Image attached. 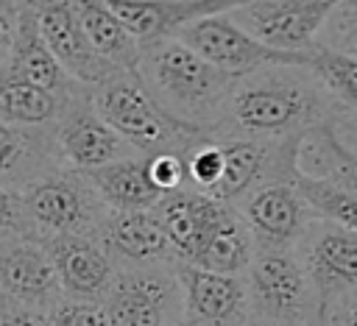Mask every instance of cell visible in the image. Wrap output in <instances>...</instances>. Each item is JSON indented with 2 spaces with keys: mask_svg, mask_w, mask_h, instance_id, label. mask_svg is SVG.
Returning a JSON list of instances; mask_svg holds the SVG:
<instances>
[{
  "mask_svg": "<svg viewBox=\"0 0 357 326\" xmlns=\"http://www.w3.org/2000/svg\"><path fill=\"white\" fill-rule=\"evenodd\" d=\"M226 209H229V203H220V201H215L204 192L187 189V187L167 192L156 203L153 212L170 240L176 262L192 265L198 259V254L204 251L212 228L218 226V220L223 217Z\"/></svg>",
  "mask_w": 357,
  "mask_h": 326,
  "instance_id": "17",
  "label": "cell"
},
{
  "mask_svg": "<svg viewBox=\"0 0 357 326\" xmlns=\"http://www.w3.org/2000/svg\"><path fill=\"white\" fill-rule=\"evenodd\" d=\"M137 78L162 111L201 134L215 128L237 86V75L212 67L178 39L148 45Z\"/></svg>",
  "mask_w": 357,
  "mask_h": 326,
  "instance_id": "2",
  "label": "cell"
},
{
  "mask_svg": "<svg viewBox=\"0 0 357 326\" xmlns=\"http://www.w3.org/2000/svg\"><path fill=\"white\" fill-rule=\"evenodd\" d=\"M184 293L181 326H245L251 320V301L243 276L209 273L195 265H176Z\"/></svg>",
  "mask_w": 357,
  "mask_h": 326,
  "instance_id": "14",
  "label": "cell"
},
{
  "mask_svg": "<svg viewBox=\"0 0 357 326\" xmlns=\"http://www.w3.org/2000/svg\"><path fill=\"white\" fill-rule=\"evenodd\" d=\"M0 293L8 304L42 312L64 298L53 259L39 240L0 234Z\"/></svg>",
  "mask_w": 357,
  "mask_h": 326,
  "instance_id": "13",
  "label": "cell"
},
{
  "mask_svg": "<svg viewBox=\"0 0 357 326\" xmlns=\"http://www.w3.org/2000/svg\"><path fill=\"white\" fill-rule=\"evenodd\" d=\"M324 326H357V295L340 298L332 306H326Z\"/></svg>",
  "mask_w": 357,
  "mask_h": 326,
  "instance_id": "35",
  "label": "cell"
},
{
  "mask_svg": "<svg viewBox=\"0 0 357 326\" xmlns=\"http://www.w3.org/2000/svg\"><path fill=\"white\" fill-rule=\"evenodd\" d=\"M293 254L307 270L324 309L357 295V231L315 217Z\"/></svg>",
  "mask_w": 357,
  "mask_h": 326,
  "instance_id": "10",
  "label": "cell"
},
{
  "mask_svg": "<svg viewBox=\"0 0 357 326\" xmlns=\"http://www.w3.org/2000/svg\"><path fill=\"white\" fill-rule=\"evenodd\" d=\"M337 100L310 67H262L237 86L209 131L212 139L284 142L329 123Z\"/></svg>",
  "mask_w": 357,
  "mask_h": 326,
  "instance_id": "1",
  "label": "cell"
},
{
  "mask_svg": "<svg viewBox=\"0 0 357 326\" xmlns=\"http://www.w3.org/2000/svg\"><path fill=\"white\" fill-rule=\"evenodd\" d=\"M67 103L50 92L33 86L31 81L14 75L8 67H0V120L28 128H56Z\"/></svg>",
  "mask_w": 357,
  "mask_h": 326,
  "instance_id": "25",
  "label": "cell"
},
{
  "mask_svg": "<svg viewBox=\"0 0 357 326\" xmlns=\"http://www.w3.org/2000/svg\"><path fill=\"white\" fill-rule=\"evenodd\" d=\"M0 234L8 237H33L25 206H22V195L11 192L6 187H0Z\"/></svg>",
  "mask_w": 357,
  "mask_h": 326,
  "instance_id": "31",
  "label": "cell"
},
{
  "mask_svg": "<svg viewBox=\"0 0 357 326\" xmlns=\"http://www.w3.org/2000/svg\"><path fill=\"white\" fill-rule=\"evenodd\" d=\"M92 106L139 156L184 153L190 145L206 137L162 111L142 81L128 72L92 89Z\"/></svg>",
  "mask_w": 357,
  "mask_h": 326,
  "instance_id": "3",
  "label": "cell"
},
{
  "mask_svg": "<svg viewBox=\"0 0 357 326\" xmlns=\"http://www.w3.org/2000/svg\"><path fill=\"white\" fill-rule=\"evenodd\" d=\"M50 323L53 326H112L103 304H84V301H67L61 298L50 309Z\"/></svg>",
  "mask_w": 357,
  "mask_h": 326,
  "instance_id": "29",
  "label": "cell"
},
{
  "mask_svg": "<svg viewBox=\"0 0 357 326\" xmlns=\"http://www.w3.org/2000/svg\"><path fill=\"white\" fill-rule=\"evenodd\" d=\"M20 14H22V3H0V67H6L11 59L20 31Z\"/></svg>",
  "mask_w": 357,
  "mask_h": 326,
  "instance_id": "32",
  "label": "cell"
},
{
  "mask_svg": "<svg viewBox=\"0 0 357 326\" xmlns=\"http://www.w3.org/2000/svg\"><path fill=\"white\" fill-rule=\"evenodd\" d=\"M245 326H271V323H262V320H254V318H251Z\"/></svg>",
  "mask_w": 357,
  "mask_h": 326,
  "instance_id": "36",
  "label": "cell"
},
{
  "mask_svg": "<svg viewBox=\"0 0 357 326\" xmlns=\"http://www.w3.org/2000/svg\"><path fill=\"white\" fill-rule=\"evenodd\" d=\"M148 173H151V181H153L165 195L187 187V167H184L181 153L148 156Z\"/></svg>",
  "mask_w": 357,
  "mask_h": 326,
  "instance_id": "30",
  "label": "cell"
},
{
  "mask_svg": "<svg viewBox=\"0 0 357 326\" xmlns=\"http://www.w3.org/2000/svg\"><path fill=\"white\" fill-rule=\"evenodd\" d=\"M0 326H53V323H50V312L6 304L0 309Z\"/></svg>",
  "mask_w": 357,
  "mask_h": 326,
  "instance_id": "34",
  "label": "cell"
},
{
  "mask_svg": "<svg viewBox=\"0 0 357 326\" xmlns=\"http://www.w3.org/2000/svg\"><path fill=\"white\" fill-rule=\"evenodd\" d=\"M248 226L257 254H293L315 220L307 201L290 181H268L234 203Z\"/></svg>",
  "mask_w": 357,
  "mask_h": 326,
  "instance_id": "9",
  "label": "cell"
},
{
  "mask_svg": "<svg viewBox=\"0 0 357 326\" xmlns=\"http://www.w3.org/2000/svg\"><path fill=\"white\" fill-rule=\"evenodd\" d=\"M6 304H8V301H6V295H3V293H0V309H3V306H6Z\"/></svg>",
  "mask_w": 357,
  "mask_h": 326,
  "instance_id": "37",
  "label": "cell"
},
{
  "mask_svg": "<svg viewBox=\"0 0 357 326\" xmlns=\"http://www.w3.org/2000/svg\"><path fill=\"white\" fill-rule=\"evenodd\" d=\"M98 242L117 270L176 265V254L153 209L151 212H109L98 234Z\"/></svg>",
  "mask_w": 357,
  "mask_h": 326,
  "instance_id": "16",
  "label": "cell"
},
{
  "mask_svg": "<svg viewBox=\"0 0 357 326\" xmlns=\"http://www.w3.org/2000/svg\"><path fill=\"white\" fill-rule=\"evenodd\" d=\"M329 128H332V134L337 137V142H340L349 153L357 156V109H349V106H340V103H337V109H335L332 117H329Z\"/></svg>",
  "mask_w": 357,
  "mask_h": 326,
  "instance_id": "33",
  "label": "cell"
},
{
  "mask_svg": "<svg viewBox=\"0 0 357 326\" xmlns=\"http://www.w3.org/2000/svg\"><path fill=\"white\" fill-rule=\"evenodd\" d=\"M296 170L307 178L329 181V184H337V187L349 189L351 195H357V156L349 153L337 142L329 123H324L301 137Z\"/></svg>",
  "mask_w": 357,
  "mask_h": 326,
  "instance_id": "23",
  "label": "cell"
},
{
  "mask_svg": "<svg viewBox=\"0 0 357 326\" xmlns=\"http://www.w3.org/2000/svg\"><path fill=\"white\" fill-rule=\"evenodd\" d=\"M251 318L271 326H324V304L296 254H257L245 270Z\"/></svg>",
  "mask_w": 357,
  "mask_h": 326,
  "instance_id": "5",
  "label": "cell"
},
{
  "mask_svg": "<svg viewBox=\"0 0 357 326\" xmlns=\"http://www.w3.org/2000/svg\"><path fill=\"white\" fill-rule=\"evenodd\" d=\"M176 265L117 270L114 287L103 301V312L109 323L112 326H181L184 293H181Z\"/></svg>",
  "mask_w": 357,
  "mask_h": 326,
  "instance_id": "6",
  "label": "cell"
},
{
  "mask_svg": "<svg viewBox=\"0 0 357 326\" xmlns=\"http://www.w3.org/2000/svg\"><path fill=\"white\" fill-rule=\"evenodd\" d=\"M81 28L86 31L89 42L95 45V50L114 64L117 70L137 75L139 61H142V45L137 42V36L123 25V20L112 11L109 3H98V0H81L73 3Z\"/></svg>",
  "mask_w": 357,
  "mask_h": 326,
  "instance_id": "22",
  "label": "cell"
},
{
  "mask_svg": "<svg viewBox=\"0 0 357 326\" xmlns=\"http://www.w3.org/2000/svg\"><path fill=\"white\" fill-rule=\"evenodd\" d=\"M53 128H28L0 120V187L25 192L39 178L61 170Z\"/></svg>",
  "mask_w": 357,
  "mask_h": 326,
  "instance_id": "18",
  "label": "cell"
},
{
  "mask_svg": "<svg viewBox=\"0 0 357 326\" xmlns=\"http://www.w3.org/2000/svg\"><path fill=\"white\" fill-rule=\"evenodd\" d=\"M335 3L324 0H259L234 3L229 17L248 36L279 53L310 56L318 50V36Z\"/></svg>",
  "mask_w": 357,
  "mask_h": 326,
  "instance_id": "7",
  "label": "cell"
},
{
  "mask_svg": "<svg viewBox=\"0 0 357 326\" xmlns=\"http://www.w3.org/2000/svg\"><path fill=\"white\" fill-rule=\"evenodd\" d=\"M254 259H257L254 237H251L248 226L243 223V217L237 215V209L229 206L223 212V217L218 220V226L212 228L204 251L198 254V259L192 265L201 270H209V273L245 276V270L254 265Z\"/></svg>",
  "mask_w": 357,
  "mask_h": 326,
  "instance_id": "24",
  "label": "cell"
},
{
  "mask_svg": "<svg viewBox=\"0 0 357 326\" xmlns=\"http://www.w3.org/2000/svg\"><path fill=\"white\" fill-rule=\"evenodd\" d=\"M22 206L33 240L50 237H92L98 240L109 209L95 192L86 173L61 167L22 192Z\"/></svg>",
  "mask_w": 357,
  "mask_h": 326,
  "instance_id": "4",
  "label": "cell"
},
{
  "mask_svg": "<svg viewBox=\"0 0 357 326\" xmlns=\"http://www.w3.org/2000/svg\"><path fill=\"white\" fill-rule=\"evenodd\" d=\"M53 259L61 293L67 301L103 304L114 287L117 267L92 237H50L42 240Z\"/></svg>",
  "mask_w": 357,
  "mask_h": 326,
  "instance_id": "15",
  "label": "cell"
},
{
  "mask_svg": "<svg viewBox=\"0 0 357 326\" xmlns=\"http://www.w3.org/2000/svg\"><path fill=\"white\" fill-rule=\"evenodd\" d=\"M293 187L298 189V195L307 201L310 212L321 220H329L335 226L351 228L357 231V195H351L349 189L329 184V181H318V178H307L296 170L293 176Z\"/></svg>",
  "mask_w": 357,
  "mask_h": 326,
  "instance_id": "26",
  "label": "cell"
},
{
  "mask_svg": "<svg viewBox=\"0 0 357 326\" xmlns=\"http://www.w3.org/2000/svg\"><path fill=\"white\" fill-rule=\"evenodd\" d=\"M14 75L31 81L33 86L50 92L53 98H59L61 103H70L73 98H78L86 86L75 84L64 67L59 64V59L53 56V50L47 47L36 14H33V3H22V14H20V31H17V42L11 50V59L6 64Z\"/></svg>",
  "mask_w": 357,
  "mask_h": 326,
  "instance_id": "20",
  "label": "cell"
},
{
  "mask_svg": "<svg viewBox=\"0 0 357 326\" xmlns=\"http://www.w3.org/2000/svg\"><path fill=\"white\" fill-rule=\"evenodd\" d=\"M56 148L64 162V167L89 173L131 156H139L92 106V89H84L78 98H73L56 128Z\"/></svg>",
  "mask_w": 357,
  "mask_h": 326,
  "instance_id": "11",
  "label": "cell"
},
{
  "mask_svg": "<svg viewBox=\"0 0 357 326\" xmlns=\"http://www.w3.org/2000/svg\"><path fill=\"white\" fill-rule=\"evenodd\" d=\"M318 47L337 53V56H351L357 59V3H335L324 31L318 36Z\"/></svg>",
  "mask_w": 357,
  "mask_h": 326,
  "instance_id": "28",
  "label": "cell"
},
{
  "mask_svg": "<svg viewBox=\"0 0 357 326\" xmlns=\"http://www.w3.org/2000/svg\"><path fill=\"white\" fill-rule=\"evenodd\" d=\"M176 39L184 42L192 53H198L212 67H218L229 75H237V78L257 72L262 67H307L310 56H312V53L310 56L279 53V50L265 47L262 42H257L240 25L231 22L229 8L190 22L187 28H181V33Z\"/></svg>",
  "mask_w": 357,
  "mask_h": 326,
  "instance_id": "8",
  "label": "cell"
},
{
  "mask_svg": "<svg viewBox=\"0 0 357 326\" xmlns=\"http://www.w3.org/2000/svg\"><path fill=\"white\" fill-rule=\"evenodd\" d=\"M112 11L123 20V25L137 36L142 47L176 39L181 28L209 14L226 11L234 3L215 0H109Z\"/></svg>",
  "mask_w": 357,
  "mask_h": 326,
  "instance_id": "19",
  "label": "cell"
},
{
  "mask_svg": "<svg viewBox=\"0 0 357 326\" xmlns=\"http://www.w3.org/2000/svg\"><path fill=\"white\" fill-rule=\"evenodd\" d=\"M33 14H36L39 31H42L47 47L53 50V56L59 59V64L75 84H81L86 89H98V86L126 75L123 70L109 64L95 50V45L89 42L86 31L78 22L73 3H67V0L33 3Z\"/></svg>",
  "mask_w": 357,
  "mask_h": 326,
  "instance_id": "12",
  "label": "cell"
},
{
  "mask_svg": "<svg viewBox=\"0 0 357 326\" xmlns=\"http://www.w3.org/2000/svg\"><path fill=\"white\" fill-rule=\"evenodd\" d=\"M318 81L326 86V92L349 109H357V59L351 56H337L329 50H312L310 64H307Z\"/></svg>",
  "mask_w": 357,
  "mask_h": 326,
  "instance_id": "27",
  "label": "cell"
},
{
  "mask_svg": "<svg viewBox=\"0 0 357 326\" xmlns=\"http://www.w3.org/2000/svg\"><path fill=\"white\" fill-rule=\"evenodd\" d=\"M95 192L109 212H151L165 198V192L151 181L148 156H131L98 170H89Z\"/></svg>",
  "mask_w": 357,
  "mask_h": 326,
  "instance_id": "21",
  "label": "cell"
}]
</instances>
